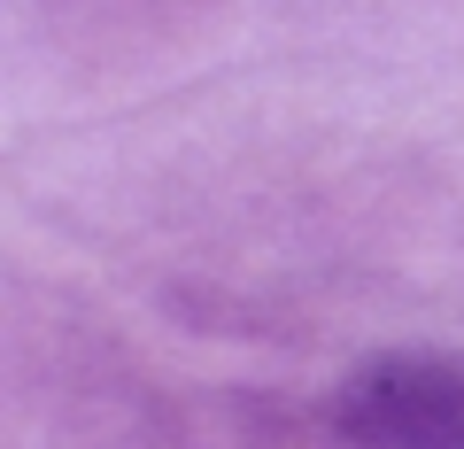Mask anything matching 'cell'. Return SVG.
Listing matches in <instances>:
<instances>
[{
	"label": "cell",
	"instance_id": "6da1fadb",
	"mask_svg": "<svg viewBox=\"0 0 464 449\" xmlns=\"http://www.w3.org/2000/svg\"><path fill=\"white\" fill-rule=\"evenodd\" d=\"M333 426L348 449H464V356H372L341 380Z\"/></svg>",
	"mask_w": 464,
	"mask_h": 449
}]
</instances>
